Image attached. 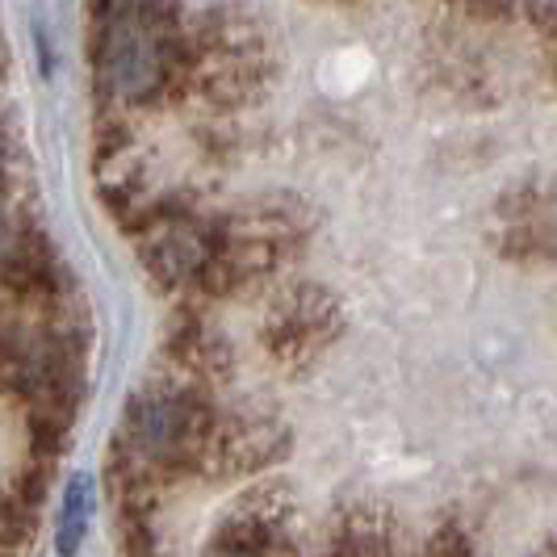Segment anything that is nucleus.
<instances>
[{
  "mask_svg": "<svg viewBox=\"0 0 557 557\" xmlns=\"http://www.w3.org/2000/svg\"><path fill=\"white\" fill-rule=\"evenodd\" d=\"M84 516H88V478H72L67 499H63V541H59L63 554L76 549V536H81V529H84Z\"/></svg>",
  "mask_w": 557,
  "mask_h": 557,
  "instance_id": "nucleus-1",
  "label": "nucleus"
}]
</instances>
